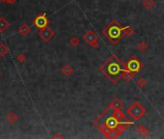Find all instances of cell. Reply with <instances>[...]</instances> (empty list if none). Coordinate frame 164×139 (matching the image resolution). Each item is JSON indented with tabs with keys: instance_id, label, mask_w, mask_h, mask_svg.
Segmentation results:
<instances>
[{
	"instance_id": "5bb4252c",
	"label": "cell",
	"mask_w": 164,
	"mask_h": 139,
	"mask_svg": "<svg viewBox=\"0 0 164 139\" xmlns=\"http://www.w3.org/2000/svg\"><path fill=\"white\" fill-rule=\"evenodd\" d=\"M2 1H7V2H9V3H14L16 0H2Z\"/></svg>"
},
{
	"instance_id": "5b68a950",
	"label": "cell",
	"mask_w": 164,
	"mask_h": 139,
	"mask_svg": "<svg viewBox=\"0 0 164 139\" xmlns=\"http://www.w3.org/2000/svg\"><path fill=\"white\" fill-rule=\"evenodd\" d=\"M19 34H21L22 36H27L29 33H30V27H29L27 24H22V25L19 27Z\"/></svg>"
},
{
	"instance_id": "8992f818",
	"label": "cell",
	"mask_w": 164,
	"mask_h": 139,
	"mask_svg": "<svg viewBox=\"0 0 164 139\" xmlns=\"http://www.w3.org/2000/svg\"><path fill=\"white\" fill-rule=\"evenodd\" d=\"M17 119H19V116L15 112H13V111H11V112L7 115V120L9 121L10 124H13V125L17 121Z\"/></svg>"
},
{
	"instance_id": "277c9868",
	"label": "cell",
	"mask_w": 164,
	"mask_h": 139,
	"mask_svg": "<svg viewBox=\"0 0 164 139\" xmlns=\"http://www.w3.org/2000/svg\"><path fill=\"white\" fill-rule=\"evenodd\" d=\"M9 22L3 17H0V33H4L8 29Z\"/></svg>"
},
{
	"instance_id": "30bf717a",
	"label": "cell",
	"mask_w": 164,
	"mask_h": 139,
	"mask_svg": "<svg viewBox=\"0 0 164 139\" xmlns=\"http://www.w3.org/2000/svg\"><path fill=\"white\" fill-rule=\"evenodd\" d=\"M107 126H109L110 128H115V126H117V122L114 118H110L109 120L107 121Z\"/></svg>"
},
{
	"instance_id": "7c38bea8",
	"label": "cell",
	"mask_w": 164,
	"mask_h": 139,
	"mask_svg": "<svg viewBox=\"0 0 164 139\" xmlns=\"http://www.w3.org/2000/svg\"><path fill=\"white\" fill-rule=\"evenodd\" d=\"M109 70H110V71L112 73H118V66L117 65H115V64H113L112 66L110 67V68H109Z\"/></svg>"
},
{
	"instance_id": "6da1fadb",
	"label": "cell",
	"mask_w": 164,
	"mask_h": 139,
	"mask_svg": "<svg viewBox=\"0 0 164 139\" xmlns=\"http://www.w3.org/2000/svg\"><path fill=\"white\" fill-rule=\"evenodd\" d=\"M143 111H144L143 108L137 103H135L132 107L130 108V114L134 119H138L139 117H140V116L143 114Z\"/></svg>"
},
{
	"instance_id": "7a4b0ae2",
	"label": "cell",
	"mask_w": 164,
	"mask_h": 139,
	"mask_svg": "<svg viewBox=\"0 0 164 139\" xmlns=\"http://www.w3.org/2000/svg\"><path fill=\"white\" fill-rule=\"evenodd\" d=\"M34 24L35 26H37L38 28L43 29L48 25V19L44 17V15H42V16H39L36 17V19L34 21Z\"/></svg>"
},
{
	"instance_id": "3957f363",
	"label": "cell",
	"mask_w": 164,
	"mask_h": 139,
	"mask_svg": "<svg viewBox=\"0 0 164 139\" xmlns=\"http://www.w3.org/2000/svg\"><path fill=\"white\" fill-rule=\"evenodd\" d=\"M40 36H41V38L44 40V41H48V40L53 36V32H52L50 29L44 27V28L42 29L41 32H40Z\"/></svg>"
},
{
	"instance_id": "ba28073f",
	"label": "cell",
	"mask_w": 164,
	"mask_h": 139,
	"mask_svg": "<svg viewBox=\"0 0 164 139\" xmlns=\"http://www.w3.org/2000/svg\"><path fill=\"white\" fill-rule=\"evenodd\" d=\"M128 69L130 70V71H137L139 69V63L137 61H130V63H128Z\"/></svg>"
},
{
	"instance_id": "9c48e42d",
	"label": "cell",
	"mask_w": 164,
	"mask_h": 139,
	"mask_svg": "<svg viewBox=\"0 0 164 139\" xmlns=\"http://www.w3.org/2000/svg\"><path fill=\"white\" fill-rule=\"evenodd\" d=\"M9 49L7 48L5 44H0V57H4L7 55V53H8Z\"/></svg>"
},
{
	"instance_id": "4fadbf2b",
	"label": "cell",
	"mask_w": 164,
	"mask_h": 139,
	"mask_svg": "<svg viewBox=\"0 0 164 139\" xmlns=\"http://www.w3.org/2000/svg\"><path fill=\"white\" fill-rule=\"evenodd\" d=\"M25 59H26V57L24 56V54H19V55L17 57V60L19 62H20V63L25 61Z\"/></svg>"
},
{
	"instance_id": "52a82bcc",
	"label": "cell",
	"mask_w": 164,
	"mask_h": 139,
	"mask_svg": "<svg viewBox=\"0 0 164 139\" xmlns=\"http://www.w3.org/2000/svg\"><path fill=\"white\" fill-rule=\"evenodd\" d=\"M84 38H85V41H87L88 43H93V42L97 39V36L93 33V32L90 31L88 34L85 35V37H84Z\"/></svg>"
},
{
	"instance_id": "8fae6325",
	"label": "cell",
	"mask_w": 164,
	"mask_h": 139,
	"mask_svg": "<svg viewBox=\"0 0 164 139\" xmlns=\"http://www.w3.org/2000/svg\"><path fill=\"white\" fill-rule=\"evenodd\" d=\"M119 33H120V32H119V30L116 28V27H113V28L110 30V35H111V37H113V38L118 36Z\"/></svg>"
}]
</instances>
